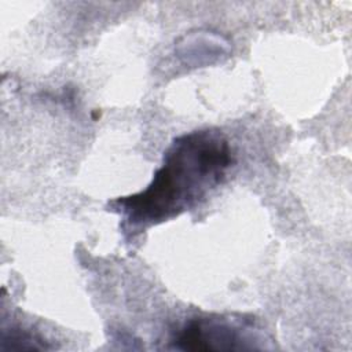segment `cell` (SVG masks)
I'll return each instance as SVG.
<instances>
[{
  "label": "cell",
  "instance_id": "2",
  "mask_svg": "<svg viewBox=\"0 0 352 352\" xmlns=\"http://www.w3.org/2000/svg\"><path fill=\"white\" fill-rule=\"evenodd\" d=\"M175 348L183 351L208 349H245L248 337L246 326L228 319L201 318L184 324L172 340Z\"/></svg>",
  "mask_w": 352,
  "mask_h": 352
},
{
  "label": "cell",
  "instance_id": "1",
  "mask_svg": "<svg viewBox=\"0 0 352 352\" xmlns=\"http://www.w3.org/2000/svg\"><path fill=\"white\" fill-rule=\"evenodd\" d=\"M231 162L230 144L217 131H195L176 138L151 183L111 202L121 216L125 236L133 239L148 227L195 206L224 179Z\"/></svg>",
  "mask_w": 352,
  "mask_h": 352
}]
</instances>
